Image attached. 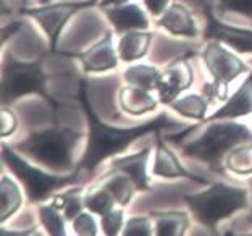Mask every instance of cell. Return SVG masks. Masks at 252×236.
<instances>
[{
  "label": "cell",
  "mask_w": 252,
  "mask_h": 236,
  "mask_svg": "<svg viewBox=\"0 0 252 236\" xmlns=\"http://www.w3.org/2000/svg\"><path fill=\"white\" fill-rule=\"evenodd\" d=\"M0 122H2V126H0V133H2L3 137L11 135L16 130V117L13 115V112L8 110V108H3V110H2Z\"/></svg>",
  "instance_id": "1f68e13d"
},
{
  "label": "cell",
  "mask_w": 252,
  "mask_h": 236,
  "mask_svg": "<svg viewBox=\"0 0 252 236\" xmlns=\"http://www.w3.org/2000/svg\"><path fill=\"white\" fill-rule=\"evenodd\" d=\"M194 81L192 68L186 60V57H180L171 62L163 74V81L158 86V96L163 103H171L176 96L186 91Z\"/></svg>",
  "instance_id": "30bf717a"
},
{
  "label": "cell",
  "mask_w": 252,
  "mask_h": 236,
  "mask_svg": "<svg viewBox=\"0 0 252 236\" xmlns=\"http://www.w3.org/2000/svg\"><path fill=\"white\" fill-rule=\"evenodd\" d=\"M220 11H234L252 20V0H220Z\"/></svg>",
  "instance_id": "f1b7e54d"
},
{
  "label": "cell",
  "mask_w": 252,
  "mask_h": 236,
  "mask_svg": "<svg viewBox=\"0 0 252 236\" xmlns=\"http://www.w3.org/2000/svg\"><path fill=\"white\" fill-rule=\"evenodd\" d=\"M152 233V227H151V222L149 218L146 217H134L128 220L126 223V230H125V235H129V236H149Z\"/></svg>",
  "instance_id": "f546056e"
},
{
  "label": "cell",
  "mask_w": 252,
  "mask_h": 236,
  "mask_svg": "<svg viewBox=\"0 0 252 236\" xmlns=\"http://www.w3.org/2000/svg\"><path fill=\"white\" fill-rule=\"evenodd\" d=\"M185 201L202 225L215 230L226 217L248 207V191L219 183L212 185L204 193L185 196Z\"/></svg>",
  "instance_id": "3957f363"
},
{
  "label": "cell",
  "mask_w": 252,
  "mask_h": 236,
  "mask_svg": "<svg viewBox=\"0 0 252 236\" xmlns=\"http://www.w3.org/2000/svg\"><path fill=\"white\" fill-rule=\"evenodd\" d=\"M113 202H115V198H113L112 193L104 186L102 189H99V191L94 193V194H91L89 198L86 199V207H89V210H93L102 217L113 209Z\"/></svg>",
  "instance_id": "4316f807"
},
{
  "label": "cell",
  "mask_w": 252,
  "mask_h": 236,
  "mask_svg": "<svg viewBox=\"0 0 252 236\" xmlns=\"http://www.w3.org/2000/svg\"><path fill=\"white\" fill-rule=\"evenodd\" d=\"M158 25L165 28L168 33L175 34V36H188V37H196V25L191 13L188 11L186 7H183L181 3H173L167 11L163 13L162 20L158 21Z\"/></svg>",
  "instance_id": "9a60e30c"
},
{
  "label": "cell",
  "mask_w": 252,
  "mask_h": 236,
  "mask_svg": "<svg viewBox=\"0 0 252 236\" xmlns=\"http://www.w3.org/2000/svg\"><path fill=\"white\" fill-rule=\"evenodd\" d=\"M252 112V71L248 76V79L239 86V89L234 93L228 102L219 108L214 115H210L207 118V122L212 120H219V118H238L249 115Z\"/></svg>",
  "instance_id": "7c38bea8"
},
{
  "label": "cell",
  "mask_w": 252,
  "mask_h": 236,
  "mask_svg": "<svg viewBox=\"0 0 252 236\" xmlns=\"http://www.w3.org/2000/svg\"><path fill=\"white\" fill-rule=\"evenodd\" d=\"M241 142H252V133L239 123L212 125L199 139L185 146V155L205 162L212 170L223 171L221 157Z\"/></svg>",
  "instance_id": "277c9868"
},
{
  "label": "cell",
  "mask_w": 252,
  "mask_h": 236,
  "mask_svg": "<svg viewBox=\"0 0 252 236\" xmlns=\"http://www.w3.org/2000/svg\"><path fill=\"white\" fill-rule=\"evenodd\" d=\"M54 204L60 210H63L68 220H74L78 214H81V189H71V191L63 193L62 196H57Z\"/></svg>",
  "instance_id": "cb8c5ba5"
},
{
  "label": "cell",
  "mask_w": 252,
  "mask_h": 236,
  "mask_svg": "<svg viewBox=\"0 0 252 236\" xmlns=\"http://www.w3.org/2000/svg\"><path fill=\"white\" fill-rule=\"evenodd\" d=\"M167 2L168 0H144L146 7L149 8L152 15H160L162 11L167 7Z\"/></svg>",
  "instance_id": "d6a6232c"
},
{
  "label": "cell",
  "mask_w": 252,
  "mask_h": 236,
  "mask_svg": "<svg viewBox=\"0 0 252 236\" xmlns=\"http://www.w3.org/2000/svg\"><path fill=\"white\" fill-rule=\"evenodd\" d=\"M171 107L188 118L202 120L205 110H207V102H205L204 97L192 94V96L181 97V99H178L176 102H171Z\"/></svg>",
  "instance_id": "7402d4cb"
},
{
  "label": "cell",
  "mask_w": 252,
  "mask_h": 236,
  "mask_svg": "<svg viewBox=\"0 0 252 236\" xmlns=\"http://www.w3.org/2000/svg\"><path fill=\"white\" fill-rule=\"evenodd\" d=\"M120 103L123 110L131 115H142L157 107V102L151 97L149 91L136 86H128L120 91Z\"/></svg>",
  "instance_id": "e0dca14e"
},
{
  "label": "cell",
  "mask_w": 252,
  "mask_h": 236,
  "mask_svg": "<svg viewBox=\"0 0 252 236\" xmlns=\"http://www.w3.org/2000/svg\"><path fill=\"white\" fill-rule=\"evenodd\" d=\"M107 18L115 26L117 33H128L129 30H146L149 21L144 11L137 5H125V7H107L104 8Z\"/></svg>",
  "instance_id": "4fadbf2b"
},
{
  "label": "cell",
  "mask_w": 252,
  "mask_h": 236,
  "mask_svg": "<svg viewBox=\"0 0 252 236\" xmlns=\"http://www.w3.org/2000/svg\"><path fill=\"white\" fill-rule=\"evenodd\" d=\"M78 99L81 101L84 107L86 118L89 123V144L88 151H86L84 157L79 164V169H84L86 171L93 173L95 167L99 165L102 160H105L110 155H115L122 152L125 147H128L131 142L142 135L151 133V131H157L158 128H163L167 125H175L173 120H170L167 115H160V117L151 120L144 125H137L133 128H112V126L105 125L97 118L93 107H91L88 93H86V81L83 79L79 83Z\"/></svg>",
  "instance_id": "6da1fadb"
},
{
  "label": "cell",
  "mask_w": 252,
  "mask_h": 236,
  "mask_svg": "<svg viewBox=\"0 0 252 236\" xmlns=\"http://www.w3.org/2000/svg\"><path fill=\"white\" fill-rule=\"evenodd\" d=\"M74 57L81 60L86 71H105L118 65L110 33H107V36L93 45L89 50L83 52V54H76Z\"/></svg>",
  "instance_id": "8fae6325"
},
{
  "label": "cell",
  "mask_w": 252,
  "mask_h": 236,
  "mask_svg": "<svg viewBox=\"0 0 252 236\" xmlns=\"http://www.w3.org/2000/svg\"><path fill=\"white\" fill-rule=\"evenodd\" d=\"M131 178L123 173L120 176H113L110 181L105 183V188L112 193V196L115 198V201L122 205H128L133 196V189H131Z\"/></svg>",
  "instance_id": "484cf974"
},
{
  "label": "cell",
  "mask_w": 252,
  "mask_h": 236,
  "mask_svg": "<svg viewBox=\"0 0 252 236\" xmlns=\"http://www.w3.org/2000/svg\"><path fill=\"white\" fill-rule=\"evenodd\" d=\"M60 209L54 202L49 205H41L39 207V214H41V220L44 227L47 228V232L54 236H62L65 235V223L60 215Z\"/></svg>",
  "instance_id": "d4e9b609"
},
{
  "label": "cell",
  "mask_w": 252,
  "mask_h": 236,
  "mask_svg": "<svg viewBox=\"0 0 252 236\" xmlns=\"http://www.w3.org/2000/svg\"><path fill=\"white\" fill-rule=\"evenodd\" d=\"M202 59L207 70L214 76V83L204 86V94L212 101L225 99L228 93V84L248 70V67L238 57H234L231 52L220 47L215 42L205 47V50L202 52Z\"/></svg>",
  "instance_id": "52a82bcc"
},
{
  "label": "cell",
  "mask_w": 252,
  "mask_h": 236,
  "mask_svg": "<svg viewBox=\"0 0 252 236\" xmlns=\"http://www.w3.org/2000/svg\"><path fill=\"white\" fill-rule=\"evenodd\" d=\"M3 160L5 164L10 167V170H13V173L21 180V183L26 188L28 199L31 202H41V201L47 199L55 189L63 188L71 183H76L79 178L78 173L68 175V176H55L50 173L31 167L28 162H25L18 154L13 151V147L3 144Z\"/></svg>",
  "instance_id": "5b68a950"
},
{
  "label": "cell",
  "mask_w": 252,
  "mask_h": 236,
  "mask_svg": "<svg viewBox=\"0 0 252 236\" xmlns=\"http://www.w3.org/2000/svg\"><path fill=\"white\" fill-rule=\"evenodd\" d=\"M152 218H156L157 235L160 236H180L188 228V215L183 212H152Z\"/></svg>",
  "instance_id": "ffe728a7"
},
{
  "label": "cell",
  "mask_w": 252,
  "mask_h": 236,
  "mask_svg": "<svg viewBox=\"0 0 252 236\" xmlns=\"http://www.w3.org/2000/svg\"><path fill=\"white\" fill-rule=\"evenodd\" d=\"M81 133L54 126L30 135L25 141L16 144L15 149L54 170H70L73 167V149Z\"/></svg>",
  "instance_id": "7a4b0ae2"
},
{
  "label": "cell",
  "mask_w": 252,
  "mask_h": 236,
  "mask_svg": "<svg viewBox=\"0 0 252 236\" xmlns=\"http://www.w3.org/2000/svg\"><path fill=\"white\" fill-rule=\"evenodd\" d=\"M21 191L8 176H2V183H0V218L2 222L11 217L21 205Z\"/></svg>",
  "instance_id": "44dd1931"
},
{
  "label": "cell",
  "mask_w": 252,
  "mask_h": 236,
  "mask_svg": "<svg viewBox=\"0 0 252 236\" xmlns=\"http://www.w3.org/2000/svg\"><path fill=\"white\" fill-rule=\"evenodd\" d=\"M151 41H152L151 33L134 31V33L125 34V36L120 39V44H118V52H120L122 60L133 62L137 59H142V57L147 54Z\"/></svg>",
  "instance_id": "ac0fdd59"
},
{
  "label": "cell",
  "mask_w": 252,
  "mask_h": 236,
  "mask_svg": "<svg viewBox=\"0 0 252 236\" xmlns=\"http://www.w3.org/2000/svg\"><path fill=\"white\" fill-rule=\"evenodd\" d=\"M128 0H97V5L100 8H107V7H118V5L126 3Z\"/></svg>",
  "instance_id": "836d02e7"
},
{
  "label": "cell",
  "mask_w": 252,
  "mask_h": 236,
  "mask_svg": "<svg viewBox=\"0 0 252 236\" xmlns=\"http://www.w3.org/2000/svg\"><path fill=\"white\" fill-rule=\"evenodd\" d=\"M18 28H20V23H16V25H15L13 28H10V33L13 34L16 30H18ZM7 36H10V34H8V30H7V28H3V36H2V41H5V39H7Z\"/></svg>",
  "instance_id": "e575fe53"
},
{
  "label": "cell",
  "mask_w": 252,
  "mask_h": 236,
  "mask_svg": "<svg viewBox=\"0 0 252 236\" xmlns=\"http://www.w3.org/2000/svg\"><path fill=\"white\" fill-rule=\"evenodd\" d=\"M73 228L74 233L78 235H86V236H94L97 235V223L89 214H78L76 218L73 220Z\"/></svg>",
  "instance_id": "4dcf8cb0"
},
{
  "label": "cell",
  "mask_w": 252,
  "mask_h": 236,
  "mask_svg": "<svg viewBox=\"0 0 252 236\" xmlns=\"http://www.w3.org/2000/svg\"><path fill=\"white\" fill-rule=\"evenodd\" d=\"M228 169L236 175L252 173V146L234 149L226 160Z\"/></svg>",
  "instance_id": "603a6c76"
},
{
  "label": "cell",
  "mask_w": 252,
  "mask_h": 236,
  "mask_svg": "<svg viewBox=\"0 0 252 236\" xmlns=\"http://www.w3.org/2000/svg\"><path fill=\"white\" fill-rule=\"evenodd\" d=\"M147 157H149V149H144V151L137 152L134 155H129L126 159L113 162L112 169L128 175L139 191H147L149 189V176L146 173Z\"/></svg>",
  "instance_id": "2e32d148"
},
{
  "label": "cell",
  "mask_w": 252,
  "mask_h": 236,
  "mask_svg": "<svg viewBox=\"0 0 252 236\" xmlns=\"http://www.w3.org/2000/svg\"><path fill=\"white\" fill-rule=\"evenodd\" d=\"M154 175L163 176V178H191L197 183H207V180H202L189 171L180 164V160L175 157V154L162 142V139L157 136V152H156V165H154Z\"/></svg>",
  "instance_id": "5bb4252c"
},
{
  "label": "cell",
  "mask_w": 252,
  "mask_h": 236,
  "mask_svg": "<svg viewBox=\"0 0 252 236\" xmlns=\"http://www.w3.org/2000/svg\"><path fill=\"white\" fill-rule=\"evenodd\" d=\"M125 79L131 86H136V88L146 91H152V89H158V86L162 84L163 73H160L154 67L137 65V67H131L125 71Z\"/></svg>",
  "instance_id": "d6986e66"
},
{
  "label": "cell",
  "mask_w": 252,
  "mask_h": 236,
  "mask_svg": "<svg viewBox=\"0 0 252 236\" xmlns=\"http://www.w3.org/2000/svg\"><path fill=\"white\" fill-rule=\"evenodd\" d=\"M123 225V210L120 209H112L110 212H107L105 215H102V228L107 235H117L120 232V228Z\"/></svg>",
  "instance_id": "83f0119b"
},
{
  "label": "cell",
  "mask_w": 252,
  "mask_h": 236,
  "mask_svg": "<svg viewBox=\"0 0 252 236\" xmlns=\"http://www.w3.org/2000/svg\"><path fill=\"white\" fill-rule=\"evenodd\" d=\"M97 5V0H86V2H70V3H55L47 5L41 8H25L23 13L32 16L34 20L39 21V25L44 28L50 39V50L55 52L57 39H59L62 28L66 25V21L83 8H89Z\"/></svg>",
  "instance_id": "ba28073f"
},
{
  "label": "cell",
  "mask_w": 252,
  "mask_h": 236,
  "mask_svg": "<svg viewBox=\"0 0 252 236\" xmlns=\"http://www.w3.org/2000/svg\"><path fill=\"white\" fill-rule=\"evenodd\" d=\"M204 16H205L204 39H215V41L226 42L234 50L241 52V54L252 52V31L228 26L220 20H217L209 3L204 5Z\"/></svg>",
  "instance_id": "9c48e42d"
},
{
  "label": "cell",
  "mask_w": 252,
  "mask_h": 236,
  "mask_svg": "<svg viewBox=\"0 0 252 236\" xmlns=\"http://www.w3.org/2000/svg\"><path fill=\"white\" fill-rule=\"evenodd\" d=\"M26 94H41L57 107V102L45 93V74L41 70V62L23 63L10 59L3 70L2 102L13 103Z\"/></svg>",
  "instance_id": "8992f818"
},
{
  "label": "cell",
  "mask_w": 252,
  "mask_h": 236,
  "mask_svg": "<svg viewBox=\"0 0 252 236\" xmlns=\"http://www.w3.org/2000/svg\"><path fill=\"white\" fill-rule=\"evenodd\" d=\"M25 2H26V0H25Z\"/></svg>",
  "instance_id": "d590c367"
}]
</instances>
